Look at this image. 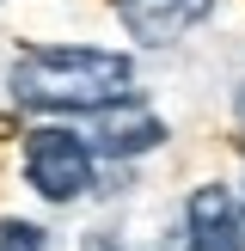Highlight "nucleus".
Listing matches in <instances>:
<instances>
[{"mask_svg": "<svg viewBox=\"0 0 245 251\" xmlns=\"http://www.w3.org/2000/svg\"><path fill=\"white\" fill-rule=\"evenodd\" d=\"M6 92L24 110L92 117L104 104L135 98V61L117 55V49H92V43H37V49H24L12 61Z\"/></svg>", "mask_w": 245, "mask_h": 251, "instance_id": "obj_1", "label": "nucleus"}, {"mask_svg": "<svg viewBox=\"0 0 245 251\" xmlns=\"http://www.w3.org/2000/svg\"><path fill=\"white\" fill-rule=\"evenodd\" d=\"M92 172H98V153L80 129H61V123H43V129L24 135V178L43 202H80L92 190Z\"/></svg>", "mask_w": 245, "mask_h": 251, "instance_id": "obj_2", "label": "nucleus"}, {"mask_svg": "<svg viewBox=\"0 0 245 251\" xmlns=\"http://www.w3.org/2000/svg\"><path fill=\"white\" fill-rule=\"evenodd\" d=\"M159 251H245V208L227 184H196L184 202V227Z\"/></svg>", "mask_w": 245, "mask_h": 251, "instance_id": "obj_3", "label": "nucleus"}, {"mask_svg": "<svg viewBox=\"0 0 245 251\" xmlns=\"http://www.w3.org/2000/svg\"><path fill=\"white\" fill-rule=\"evenodd\" d=\"M80 135L92 141V153H98V159H135V153H153V147L166 141V123H159L147 104L122 98V104H104V110H92Z\"/></svg>", "mask_w": 245, "mask_h": 251, "instance_id": "obj_4", "label": "nucleus"}, {"mask_svg": "<svg viewBox=\"0 0 245 251\" xmlns=\"http://www.w3.org/2000/svg\"><path fill=\"white\" fill-rule=\"evenodd\" d=\"M208 12H215V0H117V19L129 25V37L147 43V49L178 43V37L196 31Z\"/></svg>", "mask_w": 245, "mask_h": 251, "instance_id": "obj_5", "label": "nucleus"}, {"mask_svg": "<svg viewBox=\"0 0 245 251\" xmlns=\"http://www.w3.org/2000/svg\"><path fill=\"white\" fill-rule=\"evenodd\" d=\"M0 251H49L37 221H0Z\"/></svg>", "mask_w": 245, "mask_h": 251, "instance_id": "obj_6", "label": "nucleus"}, {"mask_svg": "<svg viewBox=\"0 0 245 251\" xmlns=\"http://www.w3.org/2000/svg\"><path fill=\"white\" fill-rule=\"evenodd\" d=\"M80 251H122V245L110 239V233H86V245H80Z\"/></svg>", "mask_w": 245, "mask_h": 251, "instance_id": "obj_7", "label": "nucleus"}, {"mask_svg": "<svg viewBox=\"0 0 245 251\" xmlns=\"http://www.w3.org/2000/svg\"><path fill=\"white\" fill-rule=\"evenodd\" d=\"M239 123H245V92H239Z\"/></svg>", "mask_w": 245, "mask_h": 251, "instance_id": "obj_8", "label": "nucleus"}]
</instances>
